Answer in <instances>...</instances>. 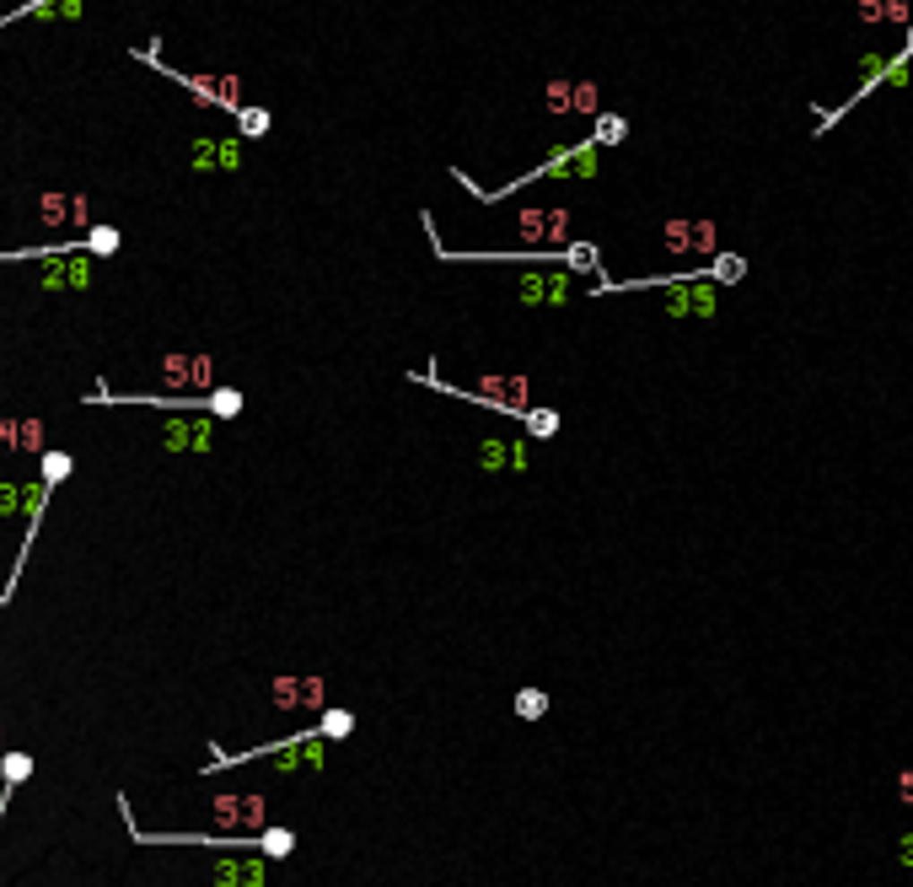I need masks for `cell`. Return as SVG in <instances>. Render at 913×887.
<instances>
[{"mask_svg": "<svg viewBox=\"0 0 913 887\" xmlns=\"http://www.w3.org/2000/svg\"><path fill=\"white\" fill-rule=\"evenodd\" d=\"M559 258H564V269H597V248H591V242H575V248H564Z\"/></svg>", "mask_w": 913, "mask_h": 887, "instance_id": "9a60e30c", "label": "cell"}, {"mask_svg": "<svg viewBox=\"0 0 913 887\" xmlns=\"http://www.w3.org/2000/svg\"><path fill=\"white\" fill-rule=\"evenodd\" d=\"M898 802H903V807H913V770H903V775H898Z\"/></svg>", "mask_w": 913, "mask_h": 887, "instance_id": "ffe728a7", "label": "cell"}, {"mask_svg": "<svg viewBox=\"0 0 913 887\" xmlns=\"http://www.w3.org/2000/svg\"><path fill=\"white\" fill-rule=\"evenodd\" d=\"M516 420H521L532 436H554V430H559V414H554V409H521Z\"/></svg>", "mask_w": 913, "mask_h": 887, "instance_id": "7c38bea8", "label": "cell"}, {"mask_svg": "<svg viewBox=\"0 0 913 887\" xmlns=\"http://www.w3.org/2000/svg\"><path fill=\"white\" fill-rule=\"evenodd\" d=\"M521 291H527V301H564V296H570V285H564L559 274H532Z\"/></svg>", "mask_w": 913, "mask_h": 887, "instance_id": "52a82bcc", "label": "cell"}, {"mask_svg": "<svg viewBox=\"0 0 913 887\" xmlns=\"http://www.w3.org/2000/svg\"><path fill=\"white\" fill-rule=\"evenodd\" d=\"M129 54H134L140 65H151V70H161L167 81H177V86H188V91H194L199 102H210V108H220L226 118H231V113L242 108V97H237V81H226V75H188V70H177V65H167V59L156 54V43H134Z\"/></svg>", "mask_w": 913, "mask_h": 887, "instance_id": "6da1fadb", "label": "cell"}, {"mask_svg": "<svg viewBox=\"0 0 913 887\" xmlns=\"http://www.w3.org/2000/svg\"><path fill=\"white\" fill-rule=\"evenodd\" d=\"M355 732V716L349 710H328L323 721H317V737H349Z\"/></svg>", "mask_w": 913, "mask_h": 887, "instance_id": "5bb4252c", "label": "cell"}, {"mask_svg": "<svg viewBox=\"0 0 913 887\" xmlns=\"http://www.w3.org/2000/svg\"><path fill=\"white\" fill-rule=\"evenodd\" d=\"M215 441V425L210 420H172L167 425V447H194V452H204Z\"/></svg>", "mask_w": 913, "mask_h": 887, "instance_id": "7a4b0ae2", "label": "cell"}, {"mask_svg": "<svg viewBox=\"0 0 913 887\" xmlns=\"http://www.w3.org/2000/svg\"><path fill=\"white\" fill-rule=\"evenodd\" d=\"M22 16H81V0H27V5H11V11L0 16V27H5V22H22Z\"/></svg>", "mask_w": 913, "mask_h": 887, "instance_id": "3957f363", "label": "cell"}, {"mask_svg": "<svg viewBox=\"0 0 913 887\" xmlns=\"http://www.w3.org/2000/svg\"><path fill=\"white\" fill-rule=\"evenodd\" d=\"M909 48H913V27H909Z\"/></svg>", "mask_w": 913, "mask_h": 887, "instance_id": "44dd1931", "label": "cell"}, {"mask_svg": "<svg viewBox=\"0 0 913 887\" xmlns=\"http://www.w3.org/2000/svg\"><path fill=\"white\" fill-rule=\"evenodd\" d=\"M231 124H237V135L258 140V135H269V124H274V118H269V108H247V102H242V108L231 113Z\"/></svg>", "mask_w": 913, "mask_h": 887, "instance_id": "8992f818", "label": "cell"}, {"mask_svg": "<svg viewBox=\"0 0 913 887\" xmlns=\"http://www.w3.org/2000/svg\"><path fill=\"white\" fill-rule=\"evenodd\" d=\"M484 463H489V468H500V463H527V452H521V441H516V447L489 441V447H484Z\"/></svg>", "mask_w": 913, "mask_h": 887, "instance_id": "2e32d148", "label": "cell"}, {"mask_svg": "<svg viewBox=\"0 0 913 887\" xmlns=\"http://www.w3.org/2000/svg\"><path fill=\"white\" fill-rule=\"evenodd\" d=\"M0 441H11V447H38V425H0Z\"/></svg>", "mask_w": 913, "mask_h": 887, "instance_id": "e0dca14e", "label": "cell"}, {"mask_svg": "<svg viewBox=\"0 0 913 887\" xmlns=\"http://www.w3.org/2000/svg\"><path fill=\"white\" fill-rule=\"evenodd\" d=\"M543 710H548V694H543V689H521V694H516V716H521V721H538Z\"/></svg>", "mask_w": 913, "mask_h": 887, "instance_id": "4fadbf2b", "label": "cell"}, {"mask_svg": "<svg viewBox=\"0 0 913 887\" xmlns=\"http://www.w3.org/2000/svg\"><path fill=\"white\" fill-rule=\"evenodd\" d=\"M70 468H75V457L54 447V452H43V479H38V484H48V490H59V484L70 479Z\"/></svg>", "mask_w": 913, "mask_h": 887, "instance_id": "9c48e42d", "label": "cell"}, {"mask_svg": "<svg viewBox=\"0 0 913 887\" xmlns=\"http://www.w3.org/2000/svg\"><path fill=\"white\" fill-rule=\"evenodd\" d=\"M624 135H629V124H624L618 113H602V118H597V129H591V145H618Z\"/></svg>", "mask_w": 913, "mask_h": 887, "instance_id": "8fae6325", "label": "cell"}, {"mask_svg": "<svg viewBox=\"0 0 913 887\" xmlns=\"http://www.w3.org/2000/svg\"><path fill=\"white\" fill-rule=\"evenodd\" d=\"M27 775H32V753H5V759H0V786H5V791H16Z\"/></svg>", "mask_w": 913, "mask_h": 887, "instance_id": "30bf717a", "label": "cell"}, {"mask_svg": "<svg viewBox=\"0 0 913 887\" xmlns=\"http://www.w3.org/2000/svg\"><path fill=\"white\" fill-rule=\"evenodd\" d=\"M194 161L204 167V161H215V167H237L242 161V151H237V140H204V145H194Z\"/></svg>", "mask_w": 913, "mask_h": 887, "instance_id": "5b68a950", "label": "cell"}, {"mask_svg": "<svg viewBox=\"0 0 913 887\" xmlns=\"http://www.w3.org/2000/svg\"><path fill=\"white\" fill-rule=\"evenodd\" d=\"M204 414H215V420H237V414H242V393H237V387H215V393H204Z\"/></svg>", "mask_w": 913, "mask_h": 887, "instance_id": "ba28073f", "label": "cell"}, {"mask_svg": "<svg viewBox=\"0 0 913 887\" xmlns=\"http://www.w3.org/2000/svg\"><path fill=\"white\" fill-rule=\"evenodd\" d=\"M118 242H124V237H118V226H91V231H86V237H75L70 248H75V253H91V258H108V253H118Z\"/></svg>", "mask_w": 913, "mask_h": 887, "instance_id": "277c9868", "label": "cell"}, {"mask_svg": "<svg viewBox=\"0 0 913 887\" xmlns=\"http://www.w3.org/2000/svg\"><path fill=\"white\" fill-rule=\"evenodd\" d=\"M913 0H882V22H909Z\"/></svg>", "mask_w": 913, "mask_h": 887, "instance_id": "ac0fdd59", "label": "cell"}, {"mask_svg": "<svg viewBox=\"0 0 913 887\" xmlns=\"http://www.w3.org/2000/svg\"><path fill=\"white\" fill-rule=\"evenodd\" d=\"M855 16L860 22H882V0H855Z\"/></svg>", "mask_w": 913, "mask_h": 887, "instance_id": "d6986e66", "label": "cell"}]
</instances>
